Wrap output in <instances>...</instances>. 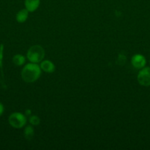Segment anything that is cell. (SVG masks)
<instances>
[{"label": "cell", "mask_w": 150, "mask_h": 150, "mask_svg": "<svg viewBox=\"0 0 150 150\" xmlns=\"http://www.w3.org/2000/svg\"><path fill=\"white\" fill-rule=\"evenodd\" d=\"M41 75V68L36 63H29L21 70V78L26 83H32L38 80Z\"/></svg>", "instance_id": "obj_1"}, {"label": "cell", "mask_w": 150, "mask_h": 150, "mask_svg": "<svg viewBox=\"0 0 150 150\" xmlns=\"http://www.w3.org/2000/svg\"><path fill=\"white\" fill-rule=\"evenodd\" d=\"M45 57V51L39 45H32L28 50L26 57L30 62L38 63L41 62Z\"/></svg>", "instance_id": "obj_2"}, {"label": "cell", "mask_w": 150, "mask_h": 150, "mask_svg": "<svg viewBox=\"0 0 150 150\" xmlns=\"http://www.w3.org/2000/svg\"><path fill=\"white\" fill-rule=\"evenodd\" d=\"M8 122L13 128L20 129L24 127L26 124V118L25 115L19 112L13 113L8 118Z\"/></svg>", "instance_id": "obj_3"}, {"label": "cell", "mask_w": 150, "mask_h": 150, "mask_svg": "<svg viewBox=\"0 0 150 150\" xmlns=\"http://www.w3.org/2000/svg\"><path fill=\"white\" fill-rule=\"evenodd\" d=\"M138 81L141 86H150V67H143L138 74Z\"/></svg>", "instance_id": "obj_4"}, {"label": "cell", "mask_w": 150, "mask_h": 150, "mask_svg": "<svg viewBox=\"0 0 150 150\" xmlns=\"http://www.w3.org/2000/svg\"><path fill=\"white\" fill-rule=\"evenodd\" d=\"M131 62L135 68L142 69L143 67H145L146 60L145 57L141 54H135L132 57Z\"/></svg>", "instance_id": "obj_5"}, {"label": "cell", "mask_w": 150, "mask_h": 150, "mask_svg": "<svg viewBox=\"0 0 150 150\" xmlns=\"http://www.w3.org/2000/svg\"><path fill=\"white\" fill-rule=\"evenodd\" d=\"M40 67H41V70L48 73H53L55 70V66H54V63L49 60H44V61L41 62Z\"/></svg>", "instance_id": "obj_6"}, {"label": "cell", "mask_w": 150, "mask_h": 150, "mask_svg": "<svg viewBox=\"0 0 150 150\" xmlns=\"http://www.w3.org/2000/svg\"><path fill=\"white\" fill-rule=\"evenodd\" d=\"M41 3V0H25V7L29 12H34L38 8Z\"/></svg>", "instance_id": "obj_7"}, {"label": "cell", "mask_w": 150, "mask_h": 150, "mask_svg": "<svg viewBox=\"0 0 150 150\" xmlns=\"http://www.w3.org/2000/svg\"><path fill=\"white\" fill-rule=\"evenodd\" d=\"M28 16H29V11L26 8L22 9L16 14V21L19 23H24L27 20Z\"/></svg>", "instance_id": "obj_8"}, {"label": "cell", "mask_w": 150, "mask_h": 150, "mask_svg": "<svg viewBox=\"0 0 150 150\" xmlns=\"http://www.w3.org/2000/svg\"><path fill=\"white\" fill-rule=\"evenodd\" d=\"M25 61H26L25 57L21 54H16L13 57V62L16 66L23 65L25 63Z\"/></svg>", "instance_id": "obj_9"}, {"label": "cell", "mask_w": 150, "mask_h": 150, "mask_svg": "<svg viewBox=\"0 0 150 150\" xmlns=\"http://www.w3.org/2000/svg\"><path fill=\"white\" fill-rule=\"evenodd\" d=\"M34 136V129L31 125L26 127L24 130V136L27 140H30Z\"/></svg>", "instance_id": "obj_10"}, {"label": "cell", "mask_w": 150, "mask_h": 150, "mask_svg": "<svg viewBox=\"0 0 150 150\" xmlns=\"http://www.w3.org/2000/svg\"><path fill=\"white\" fill-rule=\"evenodd\" d=\"M29 122H30L31 125H38L40 124L41 122V120H40V118L38 117V116H32V117L29 118Z\"/></svg>", "instance_id": "obj_11"}, {"label": "cell", "mask_w": 150, "mask_h": 150, "mask_svg": "<svg viewBox=\"0 0 150 150\" xmlns=\"http://www.w3.org/2000/svg\"><path fill=\"white\" fill-rule=\"evenodd\" d=\"M4 105H3L2 103H0V116L2 115L3 112H4Z\"/></svg>", "instance_id": "obj_12"}]
</instances>
